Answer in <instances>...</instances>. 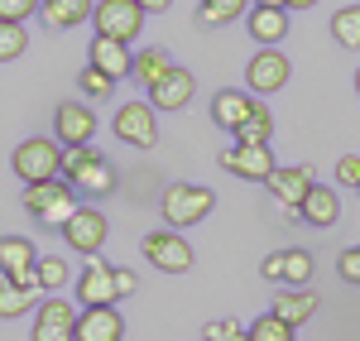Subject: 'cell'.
<instances>
[{
	"instance_id": "obj_1",
	"label": "cell",
	"mask_w": 360,
	"mask_h": 341,
	"mask_svg": "<svg viewBox=\"0 0 360 341\" xmlns=\"http://www.w3.org/2000/svg\"><path fill=\"white\" fill-rule=\"evenodd\" d=\"M63 178L77 188V198H111L115 188H120V178H115L111 159L96 149V144H82V149H63Z\"/></svg>"
},
{
	"instance_id": "obj_2",
	"label": "cell",
	"mask_w": 360,
	"mask_h": 341,
	"mask_svg": "<svg viewBox=\"0 0 360 341\" xmlns=\"http://www.w3.org/2000/svg\"><path fill=\"white\" fill-rule=\"evenodd\" d=\"M82 202H77V188L68 183V178H49V183H29L25 188V212L39 221V226L49 231H63L72 221V212H77Z\"/></svg>"
},
{
	"instance_id": "obj_3",
	"label": "cell",
	"mask_w": 360,
	"mask_h": 341,
	"mask_svg": "<svg viewBox=\"0 0 360 341\" xmlns=\"http://www.w3.org/2000/svg\"><path fill=\"white\" fill-rule=\"evenodd\" d=\"M15 178L20 183H49V178H63V144L49 140V135H34V140L15 144Z\"/></svg>"
},
{
	"instance_id": "obj_4",
	"label": "cell",
	"mask_w": 360,
	"mask_h": 341,
	"mask_svg": "<svg viewBox=\"0 0 360 341\" xmlns=\"http://www.w3.org/2000/svg\"><path fill=\"white\" fill-rule=\"evenodd\" d=\"M217 207V193L212 188H202V183H173L159 202V212H164V226L168 231H183V226H197L207 212Z\"/></svg>"
},
{
	"instance_id": "obj_5",
	"label": "cell",
	"mask_w": 360,
	"mask_h": 341,
	"mask_svg": "<svg viewBox=\"0 0 360 341\" xmlns=\"http://www.w3.org/2000/svg\"><path fill=\"white\" fill-rule=\"evenodd\" d=\"M144 10H139V0H96V10H91V25L96 34H106V39H120V44H135L139 34H144Z\"/></svg>"
},
{
	"instance_id": "obj_6",
	"label": "cell",
	"mask_w": 360,
	"mask_h": 341,
	"mask_svg": "<svg viewBox=\"0 0 360 341\" xmlns=\"http://www.w3.org/2000/svg\"><path fill=\"white\" fill-rule=\"evenodd\" d=\"M77 303L58 298V293H44L39 308H34V337L29 341H72L77 337Z\"/></svg>"
},
{
	"instance_id": "obj_7",
	"label": "cell",
	"mask_w": 360,
	"mask_h": 341,
	"mask_svg": "<svg viewBox=\"0 0 360 341\" xmlns=\"http://www.w3.org/2000/svg\"><path fill=\"white\" fill-rule=\"evenodd\" d=\"M0 279L39 293V250L29 236H0Z\"/></svg>"
},
{
	"instance_id": "obj_8",
	"label": "cell",
	"mask_w": 360,
	"mask_h": 341,
	"mask_svg": "<svg viewBox=\"0 0 360 341\" xmlns=\"http://www.w3.org/2000/svg\"><path fill=\"white\" fill-rule=\"evenodd\" d=\"M139 250L144 259L154 264V269H164V274H188L193 269V245L183 240V231H149L144 240H139Z\"/></svg>"
},
{
	"instance_id": "obj_9",
	"label": "cell",
	"mask_w": 360,
	"mask_h": 341,
	"mask_svg": "<svg viewBox=\"0 0 360 341\" xmlns=\"http://www.w3.org/2000/svg\"><path fill=\"white\" fill-rule=\"evenodd\" d=\"M154 115L159 111H154L149 101H125L111 120L115 140L130 144V149H154V144H159V120H154Z\"/></svg>"
},
{
	"instance_id": "obj_10",
	"label": "cell",
	"mask_w": 360,
	"mask_h": 341,
	"mask_svg": "<svg viewBox=\"0 0 360 341\" xmlns=\"http://www.w3.org/2000/svg\"><path fill=\"white\" fill-rule=\"evenodd\" d=\"M288 77H293V63H288L283 49H259V53L250 58V67H245L250 96H274V91L288 86Z\"/></svg>"
},
{
	"instance_id": "obj_11",
	"label": "cell",
	"mask_w": 360,
	"mask_h": 341,
	"mask_svg": "<svg viewBox=\"0 0 360 341\" xmlns=\"http://www.w3.org/2000/svg\"><path fill=\"white\" fill-rule=\"evenodd\" d=\"M53 140L63 149H82V144L96 140V111L91 101H63L53 111Z\"/></svg>"
},
{
	"instance_id": "obj_12",
	"label": "cell",
	"mask_w": 360,
	"mask_h": 341,
	"mask_svg": "<svg viewBox=\"0 0 360 341\" xmlns=\"http://www.w3.org/2000/svg\"><path fill=\"white\" fill-rule=\"evenodd\" d=\"M312 269H317V264H312V255H307L303 245H283L274 255H264V264H259V274L278 288H307Z\"/></svg>"
},
{
	"instance_id": "obj_13",
	"label": "cell",
	"mask_w": 360,
	"mask_h": 341,
	"mask_svg": "<svg viewBox=\"0 0 360 341\" xmlns=\"http://www.w3.org/2000/svg\"><path fill=\"white\" fill-rule=\"evenodd\" d=\"M106 236H111V221L96 212V207H77L72 212V221L63 226V240H68V250H77V255H101V245H106Z\"/></svg>"
},
{
	"instance_id": "obj_14",
	"label": "cell",
	"mask_w": 360,
	"mask_h": 341,
	"mask_svg": "<svg viewBox=\"0 0 360 341\" xmlns=\"http://www.w3.org/2000/svg\"><path fill=\"white\" fill-rule=\"evenodd\" d=\"M221 169L231 178H245V183H269V173L278 164L269 144H231V149H221Z\"/></svg>"
},
{
	"instance_id": "obj_15",
	"label": "cell",
	"mask_w": 360,
	"mask_h": 341,
	"mask_svg": "<svg viewBox=\"0 0 360 341\" xmlns=\"http://www.w3.org/2000/svg\"><path fill=\"white\" fill-rule=\"evenodd\" d=\"M72 288H77V303L82 308H101V303H120L115 298V264L101 255H91L82 264V274L72 279Z\"/></svg>"
},
{
	"instance_id": "obj_16",
	"label": "cell",
	"mask_w": 360,
	"mask_h": 341,
	"mask_svg": "<svg viewBox=\"0 0 360 341\" xmlns=\"http://www.w3.org/2000/svg\"><path fill=\"white\" fill-rule=\"evenodd\" d=\"M317 183V173H312V164H288V169H274L269 173V198L283 207V212H293L298 217V207H303V198H307V188Z\"/></svg>"
},
{
	"instance_id": "obj_17",
	"label": "cell",
	"mask_w": 360,
	"mask_h": 341,
	"mask_svg": "<svg viewBox=\"0 0 360 341\" xmlns=\"http://www.w3.org/2000/svg\"><path fill=\"white\" fill-rule=\"evenodd\" d=\"M193 96H197V77L188 72V67H178V63H173L164 77L149 86V96H144V101H149L154 111H188V101H193Z\"/></svg>"
},
{
	"instance_id": "obj_18",
	"label": "cell",
	"mask_w": 360,
	"mask_h": 341,
	"mask_svg": "<svg viewBox=\"0 0 360 341\" xmlns=\"http://www.w3.org/2000/svg\"><path fill=\"white\" fill-rule=\"evenodd\" d=\"M72 341H125V317L115 303H101V308H82L77 313V337Z\"/></svg>"
},
{
	"instance_id": "obj_19",
	"label": "cell",
	"mask_w": 360,
	"mask_h": 341,
	"mask_svg": "<svg viewBox=\"0 0 360 341\" xmlns=\"http://www.w3.org/2000/svg\"><path fill=\"white\" fill-rule=\"evenodd\" d=\"M255 111H259V96H250V91H240V86H226V91L212 96V120L221 125L226 135H236Z\"/></svg>"
},
{
	"instance_id": "obj_20",
	"label": "cell",
	"mask_w": 360,
	"mask_h": 341,
	"mask_svg": "<svg viewBox=\"0 0 360 341\" xmlns=\"http://www.w3.org/2000/svg\"><path fill=\"white\" fill-rule=\"evenodd\" d=\"M86 63L96 67V72H106V77H130V67H135V53H130V44H120V39H106V34H91V49H86Z\"/></svg>"
},
{
	"instance_id": "obj_21",
	"label": "cell",
	"mask_w": 360,
	"mask_h": 341,
	"mask_svg": "<svg viewBox=\"0 0 360 341\" xmlns=\"http://www.w3.org/2000/svg\"><path fill=\"white\" fill-rule=\"evenodd\" d=\"M245 29H250V39H255L259 49H278V44L288 39V10H269V5H250Z\"/></svg>"
},
{
	"instance_id": "obj_22",
	"label": "cell",
	"mask_w": 360,
	"mask_h": 341,
	"mask_svg": "<svg viewBox=\"0 0 360 341\" xmlns=\"http://www.w3.org/2000/svg\"><path fill=\"white\" fill-rule=\"evenodd\" d=\"M336 217H341V198H336V188L312 183L307 198H303V207H298V221H303V226L327 231V226H336Z\"/></svg>"
},
{
	"instance_id": "obj_23",
	"label": "cell",
	"mask_w": 360,
	"mask_h": 341,
	"mask_svg": "<svg viewBox=\"0 0 360 341\" xmlns=\"http://www.w3.org/2000/svg\"><path fill=\"white\" fill-rule=\"evenodd\" d=\"M317 303H322V298H317L312 288H278V298L269 303V313L283 317L288 327H303V322L317 317Z\"/></svg>"
},
{
	"instance_id": "obj_24",
	"label": "cell",
	"mask_w": 360,
	"mask_h": 341,
	"mask_svg": "<svg viewBox=\"0 0 360 341\" xmlns=\"http://www.w3.org/2000/svg\"><path fill=\"white\" fill-rule=\"evenodd\" d=\"M91 10H96V0H44L39 20L58 34V29H77L82 20H91Z\"/></svg>"
},
{
	"instance_id": "obj_25",
	"label": "cell",
	"mask_w": 360,
	"mask_h": 341,
	"mask_svg": "<svg viewBox=\"0 0 360 341\" xmlns=\"http://www.w3.org/2000/svg\"><path fill=\"white\" fill-rule=\"evenodd\" d=\"M240 15H250V0H197L193 25L197 29H221L231 20H240Z\"/></svg>"
},
{
	"instance_id": "obj_26",
	"label": "cell",
	"mask_w": 360,
	"mask_h": 341,
	"mask_svg": "<svg viewBox=\"0 0 360 341\" xmlns=\"http://www.w3.org/2000/svg\"><path fill=\"white\" fill-rule=\"evenodd\" d=\"M168 67H173V58H168V49H159V44H149V49H135V67H130V77H135L144 91L164 77Z\"/></svg>"
},
{
	"instance_id": "obj_27",
	"label": "cell",
	"mask_w": 360,
	"mask_h": 341,
	"mask_svg": "<svg viewBox=\"0 0 360 341\" xmlns=\"http://www.w3.org/2000/svg\"><path fill=\"white\" fill-rule=\"evenodd\" d=\"M77 279L72 274V264L63 255H39V293H58V288H68Z\"/></svg>"
},
{
	"instance_id": "obj_28",
	"label": "cell",
	"mask_w": 360,
	"mask_h": 341,
	"mask_svg": "<svg viewBox=\"0 0 360 341\" xmlns=\"http://www.w3.org/2000/svg\"><path fill=\"white\" fill-rule=\"evenodd\" d=\"M39 298H44V293H29V288L0 279V317H25L29 308H39Z\"/></svg>"
},
{
	"instance_id": "obj_29",
	"label": "cell",
	"mask_w": 360,
	"mask_h": 341,
	"mask_svg": "<svg viewBox=\"0 0 360 341\" xmlns=\"http://www.w3.org/2000/svg\"><path fill=\"white\" fill-rule=\"evenodd\" d=\"M332 39L341 49H360V5H341L332 15Z\"/></svg>"
},
{
	"instance_id": "obj_30",
	"label": "cell",
	"mask_w": 360,
	"mask_h": 341,
	"mask_svg": "<svg viewBox=\"0 0 360 341\" xmlns=\"http://www.w3.org/2000/svg\"><path fill=\"white\" fill-rule=\"evenodd\" d=\"M77 91H82L86 101H111V96H115V77H106V72H96V67L86 63L82 72H77Z\"/></svg>"
},
{
	"instance_id": "obj_31",
	"label": "cell",
	"mask_w": 360,
	"mask_h": 341,
	"mask_svg": "<svg viewBox=\"0 0 360 341\" xmlns=\"http://www.w3.org/2000/svg\"><path fill=\"white\" fill-rule=\"evenodd\" d=\"M293 332H298V327H288V322H283V317H274V313L255 317V322L245 327L250 341H293Z\"/></svg>"
},
{
	"instance_id": "obj_32",
	"label": "cell",
	"mask_w": 360,
	"mask_h": 341,
	"mask_svg": "<svg viewBox=\"0 0 360 341\" xmlns=\"http://www.w3.org/2000/svg\"><path fill=\"white\" fill-rule=\"evenodd\" d=\"M269 140H274V115L259 106V111H255L245 125L236 130V144H269Z\"/></svg>"
},
{
	"instance_id": "obj_33",
	"label": "cell",
	"mask_w": 360,
	"mask_h": 341,
	"mask_svg": "<svg viewBox=\"0 0 360 341\" xmlns=\"http://www.w3.org/2000/svg\"><path fill=\"white\" fill-rule=\"evenodd\" d=\"M25 49H29L25 25H5V20H0V63H15Z\"/></svg>"
},
{
	"instance_id": "obj_34",
	"label": "cell",
	"mask_w": 360,
	"mask_h": 341,
	"mask_svg": "<svg viewBox=\"0 0 360 341\" xmlns=\"http://www.w3.org/2000/svg\"><path fill=\"white\" fill-rule=\"evenodd\" d=\"M39 5H44V0H0V20H5V25H25V20L39 15Z\"/></svg>"
},
{
	"instance_id": "obj_35",
	"label": "cell",
	"mask_w": 360,
	"mask_h": 341,
	"mask_svg": "<svg viewBox=\"0 0 360 341\" xmlns=\"http://www.w3.org/2000/svg\"><path fill=\"white\" fill-rule=\"evenodd\" d=\"M202 341H250V337H245V327H240L236 317H221V322H207Z\"/></svg>"
},
{
	"instance_id": "obj_36",
	"label": "cell",
	"mask_w": 360,
	"mask_h": 341,
	"mask_svg": "<svg viewBox=\"0 0 360 341\" xmlns=\"http://www.w3.org/2000/svg\"><path fill=\"white\" fill-rule=\"evenodd\" d=\"M336 274H341L346 284L360 288V245H346V250L336 255Z\"/></svg>"
},
{
	"instance_id": "obj_37",
	"label": "cell",
	"mask_w": 360,
	"mask_h": 341,
	"mask_svg": "<svg viewBox=\"0 0 360 341\" xmlns=\"http://www.w3.org/2000/svg\"><path fill=\"white\" fill-rule=\"evenodd\" d=\"M336 183L341 188H360V154H341L336 159Z\"/></svg>"
},
{
	"instance_id": "obj_38",
	"label": "cell",
	"mask_w": 360,
	"mask_h": 341,
	"mask_svg": "<svg viewBox=\"0 0 360 341\" xmlns=\"http://www.w3.org/2000/svg\"><path fill=\"white\" fill-rule=\"evenodd\" d=\"M135 293H139V274L115 264V298H135Z\"/></svg>"
},
{
	"instance_id": "obj_39",
	"label": "cell",
	"mask_w": 360,
	"mask_h": 341,
	"mask_svg": "<svg viewBox=\"0 0 360 341\" xmlns=\"http://www.w3.org/2000/svg\"><path fill=\"white\" fill-rule=\"evenodd\" d=\"M139 10H144V15H168L173 0H139Z\"/></svg>"
},
{
	"instance_id": "obj_40",
	"label": "cell",
	"mask_w": 360,
	"mask_h": 341,
	"mask_svg": "<svg viewBox=\"0 0 360 341\" xmlns=\"http://www.w3.org/2000/svg\"><path fill=\"white\" fill-rule=\"evenodd\" d=\"M312 5H317V0H283V10H288V15H293V10H312Z\"/></svg>"
},
{
	"instance_id": "obj_41",
	"label": "cell",
	"mask_w": 360,
	"mask_h": 341,
	"mask_svg": "<svg viewBox=\"0 0 360 341\" xmlns=\"http://www.w3.org/2000/svg\"><path fill=\"white\" fill-rule=\"evenodd\" d=\"M250 5H269V10H283V0H250Z\"/></svg>"
},
{
	"instance_id": "obj_42",
	"label": "cell",
	"mask_w": 360,
	"mask_h": 341,
	"mask_svg": "<svg viewBox=\"0 0 360 341\" xmlns=\"http://www.w3.org/2000/svg\"><path fill=\"white\" fill-rule=\"evenodd\" d=\"M356 91H360V72H356Z\"/></svg>"
},
{
	"instance_id": "obj_43",
	"label": "cell",
	"mask_w": 360,
	"mask_h": 341,
	"mask_svg": "<svg viewBox=\"0 0 360 341\" xmlns=\"http://www.w3.org/2000/svg\"><path fill=\"white\" fill-rule=\"evenodd\" d=\"M356 198H360V188H356Z\"/></svg>"
}]
</instances>
